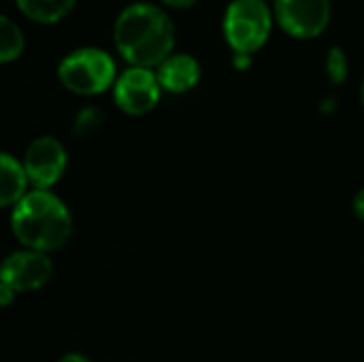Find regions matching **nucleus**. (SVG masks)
I'll list each match as a JSON object with an SVG mask.
<instances>
[{"mask_svg":"<svg viewBox=\"0 0 364 362\" xmlns=\"http://www.w3.org/2000/svg\"><path fill=\"white\" fill-rule=\"evenodd\" d=\"M115 47L132 66H160L173 51L175 28L168 15L154 4L124 9L113 28Z\"/></svg>","mask_w":364,"mask_h":362,"instance_id":"f257e3e1","label":"nucleus"},{"mask_svg":"<svg viewBox=\"0 0 364 362\" xmlns=\"http://www.w3.org/2000/svg\"><path fill=\"white\" fill-rule=\"evenodd\" d=\"M13 292H15V290H13L9 284L2 282V284H0V303H2V305H9L11 299H13Z\"/></svg>","mask_w":364,"mask_h":362,"instance_id":"dca6fc26","label":"nucleus"},{"mask_svg":"<svg viewBox=\"0 0 364 362\" xmlns=\"http://www.w3.org/2000/svg\"><path fill=\"white\" fill-rule=\"evenodd\" d=\"M326 70L333 83H343L348 77V58L341 47H333L326 55Z\"/></svg>","mask_w":364,"mask_h":362,"instance_id":"ddd939ff","label":"nucleus"},{"mask_svg":"<svg viewBox=\"0 0 364 362\" xmlns=\"http://www.w3.org/2000/svg\"><path fill=\"white\" fill-rule=\"evenodd\" d=\"M60 362H90L85 356H81V354H68V356H64Z\"/></svg>","mask_w":364,"mask_h":362,"instance_id":"6ab92c4d","label":"nucleus"},{"mask_svg":"<svg viewBox=\"0 0 364 362\" xmlns=\"http://www.w3.org/2000/svg\"><path fill=\"white\" fill-rule=\"evenodd\" d=\"M15 2L26 17L38 23H55L75 6V0H15Z\"/></svg>","mask_w":364,"mask_h":362,"instance_id":"9b49d317","label":"nucleus"},{"mask_svg":"<svg viewBox=\"0 0 364 362\" xmlns=\"http://www.w3.org/2000/svg\"><path fill=\"white\" fill-rule=\"evenodd\" d=\"M275 17L290 36L314 38L328 26L331 2L328 0H275Z\"/></svg>","mask_w":364,"mask_h":362,"instance_id":"423d86ee","label":"nucleus"},{"mask_svg":"<svg viewBox=\"0 0 364 362\" xmlns=\"http://www.w3.org/2000/svg\"><path fill=\"white\" fill-rule=\"evenodd\" d=\"M354 213L364 220V190H360L358 194H356V198H354Z\"/></svg>","mask_w":364,"mask_h":362,"instance_id":"f3484780","label":"nucleus"},{"mask_svg":"<svg viewBox=\"0 0 364 362\" xmlns=\"http://www.w3.org/2000/svg\"><path fill=\"white\" fill-rule=\"evenodd\" d=\"M28 173L23 169V162L15 160L11 154L0 156V205L9 207L15 205L23 194L28 186Z\"/></svg>","mask_w":364,"mask_h":362,"instance_id":"9d476101","label":"nucleus"},{"mask_svg":"<svg viewBox=\"0 0 364 362\" xmlns=\"http://www.w3.org/2000/svg\"><path fill=\"white\" fill-rule=\"evenodd\" d=\"M232 64L235 68L239 70H245L250 64H252V53H243V51H235V58H232Z\"/></svg>","mask_w":364,"mask_h":362,"instance_id":"2eb2a0df","label":"nucleus"},{"mask_svg":"<svg viewBox=\"0 0 364 362\" xmlns=\"http://www.w3.org/2000/svg\"><path fill=\"white\" fill-rule=\"evenodd\" d=\"M23 51V36L11 17H0V62L17 60Z\"/></svg>","mask_w":364,"mask_h":362,"instance_id":"f8f14e48","label":"nucleus"},{"mask_svg":"<svg viewBox=\"0 0 364 362\" xmlns=\"http://www.w3.org/2000/svg\"><path fill=\"white\" fill-rule=\"evenodd\" d=\"M360 98H363V105H364V81H363V87H360Z\"/></svg>","mask_w":364,"mask_h":362,"instance_id":"aec40b11","label":"nucleus"},{"mask_svg":"<svg viewBox=\"0 0 364 362\" xmlns=\"http://www.w3.org/2000/svg\"><path fill=\"white\" fill-rule=\"evenodd\" d=\"M164 4H168V6H173V9H188V6H192L196 0H162Z\"/></svg>","mask_w":364,"mask_h":362,"instance_id":"a211bd4d","label":"nucleus"},{"mask_svg":"<svg viewBox=\"0 0 364 362\" xmlns=\"http://www.w3.org/2000/svg\"><path fill=\"white\" fill-rule=\"evenodd\" d=\"M51 273H53V265L45 256V252L28 250V252L11 254L2 265L0 277L15 292H30L43 288L49 282Z\"/></svg>","mask_w":364,"mask_h":362,"instance_id":"6e6552de","label":"nucleus"},{"mask_svg":"<svg viewBox=\"0 0 364 362\" xmlns=\"http://www.w3.org/2000/svg\"><path fill=\"white\" fill-rule=\"evenodd\" d=\"M66 149L55 137H41L30 143L23 156V169L30 183L36 188H51L66 169Z\"/></svg>","mask_w":364,"mask_h":362,"instance_id":"0eeeda50","label":"nucleus"},{"mask_svg":"<svg viewBox=\"0 0 364 362\" xmlns=\"http://www.w3.org/2000/svg\"><path fill=\"white\" fill-rule=\"evenodd\" d=\"M98 122H100V115L94 109L81 111L79 117H77V132L79 134H87L90 132V126H96Z\"/></svg>","mask_w":364,"mask_h":362,"instance_id":"4468645a","label":"nucleus"},{"mask_svg":"<svg viewBox=\"0 0 364 362\" xmlns=\"http://www.w3.org/2000/svg\"><path fill=\"white\" fill-rule=\"evenodd\" d=\"M11 228L28 250L51 252L62 247L73 230L68 207L47 188L26 192L13 207Z\"/></svg>","mask_w":364,"mask_h":362,"instance_id":"f03ea898","label":"nucleus"},{"mask_svg":"<svg viewBox=\"0 0 364 362\" xmlns=\"http://www.w3.org/2000/svg\"><path fill=\"white\" fill-rule=\"evenodd\" d=\"M156 75H158V81H160L162 90H166L171 94H183V92L192 90L198 83L200 66L192 55L179 53V55H168L160 64Z\"/></svg>","mask_w":364,"mask_h":362,"instance_id":"1a4fd4ad","label":"nucleus"},{"mask_svg":"<svg viewBox=\"0 0 364 362\" xmlns=\"http://www.w3.org/2000/svg\"><path fill=\"white\" fill-rule=\"evenodd\" d=\"M58 77L68 92L81 96L102 94L117 81L113 58L96 47H81L68 53L58 66Z\"/></svg>","mask_w":364,"mask_h":362,"instance_id":"7ed1b4c3","label":"nucleus"},{"mask_svg":"<svg viewBox=\"0 0 364 362\" xmlns=\"http://www.w3.org/2000/svg\"><path fill=\"white\" fill-rule=\"evenodd\" d=\"M271 9L264 0H232L224 15V34L232 51L254 53L271 34Z\"/></svg>","mask_w":364,"mask_h":362,"instance_id":"20e7f679","label":"nucleus"},{"mask_svg":"<svg viewBox=\"0 0 364 362\" xmlns=\"http://www.w3.org/2000/svg\"><path fill=\"white\" fill-rule=\"evenodd\" d=\"M160 92L162 85L158 75L147 66H130L117 77L113 85V98L117 107L130 115H143L151 111L160 100Z\"/></svg>","mask_w":364,"mask_h":362,"instance_id":"39448f33","label":"nucleus"}]
</instances>
